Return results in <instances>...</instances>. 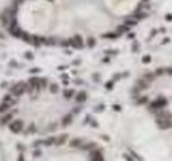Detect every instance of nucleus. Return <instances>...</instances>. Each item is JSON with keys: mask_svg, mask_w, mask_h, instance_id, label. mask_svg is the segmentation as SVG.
Segmentation results:
<instances>
[{"mask_svg": "<svg viewBox=\"0 0 172 161\" xmlns=\"http://www.w3.org/2000/svg\"><path fill=\"white\" fill-rule=\"evenodd\" d=\"M19 161H105V157L95 143L69 139L66 133H62L34 141L29 158L21 153Z\"/></svg>", "mask_w": 172, "mask_h": 161, "instance_id": "1", "label": "nucleus"}, {"mask_svg": "<svg viewBox=\"0 0 172 161\" xmlns=\"http://www.w3.org/2000/svg\"><path fill=\"white\" fill-rule=\"evenodd\" d=\"M9 129L15 133H19L24 129V120L23 119H17V120H13L12 123H9Z\"/></svg>", "mask_w": 172, "mask_h": 161, "instance_id": "2", "label": "nucleus"}, {"mask_svg": "<svg viewBox=\"0 0 172 161\" xmlns=\"http://www.w3.org/2000/svg\"><path fill=\"white\" fill-rule=\"evenodd\" d=\"M86 98H88V95H86L85 91H78L77 95H76V102L77 103H84L86 101Z\"/></svg>", "mask_w": 172, "mask_h": 161, "instance_id": "3", "label": "nucleus"}, {"mask_svg": "<svg viewBox=\"0 0 172 161\" xmlns=\"http://www.w3.org/2000/svg\"><path fill=\"white\" fill-rule=\"evenodd\" d=\"M49 93H50L52 95H57L58 93H60V87H58L57 83H50L49 85Z\"/></svg>", "mask_w": 172, "mask_h": 161, "instance_id": "4", "label": "nucleus"}, {"mask_svg": "<svg viewBox=\"0 0 172 161\" xmlns=\"http://www.w3.org/2000/svg\"><path fill=\"white\" fill-rule=\"evenodd\" d=\"M12 117H13V112H7V114L3 116V119H1V124L9 123V120H12Z\"/></svg>", "mask_w": 172, "mask_h": 161, "instance_id": "5", "label": "nucleus"}, {"mask_svg": "<svg viewBox=\"0 0 172 161\" xmlns=\"http://www.w3.org/2000/svg\"><path fill=\"white\" fill-rule=\"evenodd\" d=\"M95 37L94 36H89L88 38H86V45H88L89 48H94L95 46Z\"/></svg>", "mask_w": 172, "mask_h": 161, "instance_id": "6", "label": "nucleus"}, {"mask_svg": "<svg viewBox=\"0 0 172 161\" xmlns=\"http://www.w3.org/2000/svg\"><path fill=\"white\" fill-rule=\"evenodd\" d=\"M11 107V104L9 103H1L0 104V114H7V111H8V108Z\"/></svg>", "mask_w": 172, "mask_h": 161, "instance_id": "7", "label": "nucleus"}, {"mask_svg": "<svg viewBox=\"0 0 172 161\" xmlns=\"http://www.w3.org/2000/svg\"><path fill=\"white\" fill-rule=\"evenodd\" d=\"M9 32H11V34H12L13 37H21V34H23V30H21L19 27L15 28V29H12V30H9Z\"/></svg>", "mask_w": 172, "mask_h": 161, "instance_id": "8", "label": "nucleus"}, {"mask_svg": "<svg viewBox=\"0 0 172 161\" xmlns=\"http://www.w3.org/2000/svg\"><path fill=\"white\" fill-rule=\"evenodd\" d=\"M0 19H1V23H3V25H7V24H8V19H7L5 16H4V15H3L1 17H0Z\"/></svg>", "mask_w": 172, "mask_h": 161, "instance_id": "9", "label": "nucleus"}, {"mask_svg": "<svg viewBox=\"0 0 172 161\" xmlns=\"http://www.w3.org/2000/svg\"><path fill=\"white\" fill-rule=\"evenodd\" d=\"M25 56H27V58H29V60H32V53H29V52H28V53L25 54Z\"/></svg>", "mask_w": 172, "mask_h": 161, "instance_id": "10", "label": "nucleus"}, {"mask_svg": "<svg viewBox=\"0 0 172 161\" xmlns=\"http://www.w3.org/2000/svg\"><path fill=\"white\" fill-rule=\"evenodd\" d=\"M21 1H23V0H16V4H21Z\"/></svg>", "mask_w": 172, "mask_h": 161, "instance_id": "11", "label": "nucleus"}, {"mask_svg": "<svg viewBox=\"0 0 172 161\" xmlns=\"http://www.w3.org/2000/svg\"><path fill=\"white\" fill-rule=\"evenodd\" d=\"M143 1H148V0H143Z\"/></svg>", "mask_w": 172, "mask_h": 161, "instance_id": "12", "label": "nucleus"}, {"mask_svg": "<svg viewBox=\"0 0 172 161\" xmlns=\"http://www.w3.org/2000/svg\"><path fill=\"white\" fill-rule=\"evenodd\" d=\"M48 1H53V0H48Z\"/></svg>", "mask_w": 172, "mask_h": 161, "instance_id": "13", "label": "nucleus"}]
</instances>
